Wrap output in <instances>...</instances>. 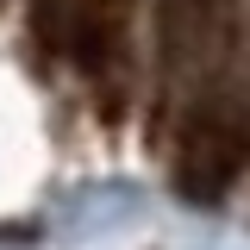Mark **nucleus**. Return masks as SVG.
<instances>
[{"mask_svg":"<svg viewBox=\"0 0 250 250\" xmlns=\"http://www.w3.org/2000/svg\"><path fill=\"white\" fill-rule=\"evenodd\" d=\"M250 169V113L238 100H200L182 119V138H175V188L194 207H213L231 194V182Z\"/></svg>","mask_w":250,"mask_h":250,"instance_id":"obj_1","label":"nucleus"},{"mask_svg":"<svg viewBox=\"0 0 250 250\" xmlns=\"http://www.w3.org/2000/svg\"><path fill=\"white\" fill-rule=\"evenodd\" d=\"M156 44L163 69H207L231 44V0H163L156 6Z\"/></svg>","mask_w":250,"mask_h":250,"instance_id":"obj_2","label":"nucleus"}]
</instances>
